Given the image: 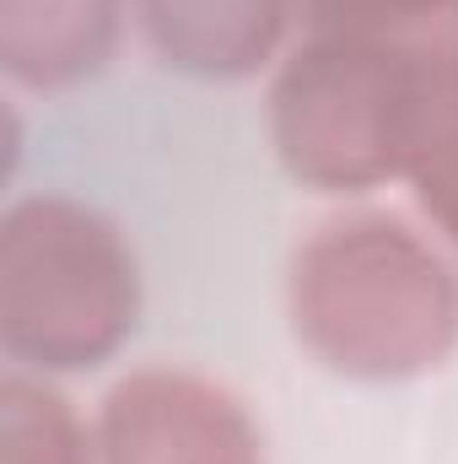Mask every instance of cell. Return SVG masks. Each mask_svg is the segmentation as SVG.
<instances>
[{
	"mask_svg": "<svg viewBox=\"0 0 458 464\" xmlns=\"http://www.w3.org/2000/svg\"><path fill=\"white\" fill-rule=\"evenodd\" d=\"M0 464H103L98 432L71 411L60 389L16 367L0 378Z\"/></svg>",
	"mask_w": 458,
	"mask_h": 464,
	"instance_id": "7",
	"label": "cell"
},
{
	"mask_svg": "<svg viewBox=\"0 0 458 464\" xmlns=\"http://www.w3.org/2000/svg\"><path fill=\"white\" fill-rule=\"evenodd\" d=\"M410 189L432 232L458 254V38H448L432 60V103L410 162Z\"/></svg>",
	"mask_w": 458,
	"mask_h": 464,
	"instance_id": "8",
	"label": "cell"
},
{
	"mask_svg": "<svg viewBox=\"0 0 458 464\" xmlns=\"http://www.w3.org/2000/svg\"><path fill=\"white\" fill-rule=\"evenodd\" d=\"M308 38L356 44H448L458 38V0H297Z\"/></svg>",
	"mask_w": 458,
	"mask_h": 464,
	"instance_id": "9",
	"label": "cell"
},
{
	"mask_svg": "<svg viewBox=\"0 0 458 464\" xmlns=\"http://www.w3.org/2000/svg\"><path fill=\"white\" fill-rule=\"evenodd\" d=\"M291 330L329 372L405 383L458 351V265L448 243L388 211H350L291 254Z\"/></svg>",
	"mask_w": 458,
	"mask_h": 464,
	"instance_id": "1",
	"label": "cell"
},
{
	"mask_svg": "<svg viewBox=\"0 0 458 464\" xmlns=\"http://www.w3.org/2000/svg\"><path fill=\"white\" fill-rule=\"evenodd\" d=\"M135 16L167 71L195 82H248L275 60L297 0H135Z\"/></svg>",
	"mask_w": 458,
	"mask_h": 464,
	"instance_id": "5",
	"label": "cell"
},
{
	"mask_svg": "<svg viewBox=\"0 0 458 464\" xmlns=\"http://www.w3.org/2000/svg\"><path fill=\"white\" fill-rule=\"evenodd\" d=\"M124 0H0V65L16 87L65 92L114 60Z\"/></svg>",
	"mask_w": 458,
	"mask_h": 464,
	"instance_id": "6",
	"label": "cell"
},
{
	"mask_svg": "<svg viewBox=\"0 0 458 464\" xmlns=\"http://www.w3.org/2000/svg\"><path fill=\"white\" fill-rule=\"evenodd\" d=\"M103 464H264V432L227 383L195 367H140L98 405Z\"/></svg>",
	"mask_w": 458,
	"mask_h": 464,
	"instance_id": "4",
	"label": "cell"
},
{
	"mask_svg": "<svg viewBox=\"0 0 458 464\" xmlns=\"http://www.w3.org/2000/svg\"><path fill=\"white\" fill-rule=\"evenodd\" d=\"M140 324V259L76 195H22L0 217V346L27 372L103 367Z\"/></svg>",
	"mask_w": 458,
	"mask_h": 464,
	"instance_id": "2",
	"label": "cell"
},
{
	"mask_svg": "<svg viewBox=\"0 0 458 464\" xmlns=\"http://www.w3.org/2000/svg\"><path fill=\"white\" fill-rule=\"evenodd\" d=\"M437 49L443 44L308 38L270 87V140L281 168L319 195H367L410 179Z\"/></svg>",
	"mask_w": 458,
	"mask_h": 464,
	"instance_id": "3",
	"label": "cell"
}]
</instances>
